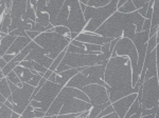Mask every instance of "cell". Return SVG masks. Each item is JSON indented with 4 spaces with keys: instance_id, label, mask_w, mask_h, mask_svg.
<instances>
[{
    "instance_id": "cell-29",
    "label": "cell",
    "mask_w": 159,
    "mask_h": 118,
    "mask_svg": "<svg viewBox=\"0 0 159 118\" xmlns=\"http://www.w3.org/2000/svg\"><path fill=\"white\" fill-rule=\"evenodd\" d=\"M66 53H67V51H64V52H61L60 55L57 56L55 59H54V61H53V63L51 65V66H50V69L49 70H51V71H53L54 72L56 69L58 68V65H61V62L63 61V59H64V57H65V55H66Z\"/></svg>"
},
{
    "instance_id": "cell-12",
    "label": "cell",
    "mask_w": 159,
    "mask_h": 118,
    "mask_svg": "<svg viewBox=\"0 0 159 118\" xmlns=\"http://www.w3.org/2000/svg\"><path fill=\"white\" fill-rule=\"evenodd\" d=\"M156 45H157V35L151 37L148 42L147 56H145L144 65H143L142 72H141V75L144 76L145 80L152 78V77L158 76Z\"/></svg>"
},
{
    "instance_id": "cell-13",
    "label": "cell",
    "mask_w": 159,
    "mask_h": 118,
    "mask_svg": "<svg viewBox=\"0 0 159 118\" xmlns=\"http://www.w3.org/2000/svg\"><path fill=\"white\" fill-rule=\"evenodd\" d=\"M84 93L87 94V96L90 99V103L92 107H102L106 109L107 107L112 104L110 101L109 94L107 92V89L100 84H89L82 89Z\"/></svg>"
},
{
    "instance_id": "cell-7",
    "label": "cell",
    "mask_w": 159,
    "mask_h": 118,
    "mask_svg": "<svg viewBox=\"0 0 159 118\" xmlns=\"http://www.w3.org/2000/svg\"><path fill=\"white\" fill-rule=\"evenodd\" d=\"M119 1L120 0H111L107 6L101 7L86 6L84 16H85L87 25L84 29V32L96 33V31L118 11Z\"/></svg>"
},
{
    "instance_id": "cell-44",
    "label": "cell",
    "mask_w": 159,
    "mask_h": 118,
    "mask_svg": "<svg viewBox=\"0 0 159 118\" xmlns=\"http://www.w3.org/2000/svg\"><path fill=\"white\" fill-rule=\"evenodd\" d=\"M7 100V97H4L2 94L0 95V104H3L4 102H6Z\"/></svg>"
},
{
    "instance_id": "cell-39",
    "label": "cell",
    "mask_w": 159,
    "mask_h": 118,
    "mask_svg": "<svg viewBox=\"0 0 159 118\" xmlns=\"http://www.w3.org/2000/svg\"><path fill=\"white\" fill-rule=\"evenodd\" d=\"M15 56H16V55H11V54H4V55L2 56V58H3L4 60H6L7 63H9L10 61H12L13 59H14Z\"/></svg>"
},
{
    "instance_id": "cell-31",
    "label": "cell",
    "mask_w": 159,
    "mask_h": 118,
    "mask_svg": "<svg viewBox=\"0 0 159 118\" xmlns=\"http://www.w3.org/2000/svg\"><path fill=\"white\" fill-rule=\"evenodd\" d=\"M34 107L32 106V104H29V106L27 107V109L25 110V112L21 114V116L20 118H36L35 117V112H34Z\"/></svg>"
},
{
    "instance_id": "cell-33",
    "label": "cell",
    "mask_w": 159,
    "mask_h": 118,
    "mask_svg": "<svg viewBox=\"0 0 159 118\" xmlns=\"http://www.w3.org/2000/svg\"><path fill=\"white\" fill-rule=\"evenodd\" d=\"M51 31H53V32L57 33V34L64 35V36L69 35V34L71 33V32H70V30H69L68 27H64V25H57V27H54Z\"/></svg>"
},
{
    "instance_id": "cell-46",
    "label": "cell",
    "mask_w": 159,
    "mask_h": 118,
    "mask_svg": "<svg viewBox=\"0 0 159 118\" xmlns=\"http://www.w3.org/2000/svg\"><path fill=\"white\" fill-rule=\"evenodd\" d=\"M129 118H141V112L137 113V114H134L132 117H129Z\"/></svg>"
},
{
    "instance_id": "cell-9",
    "label": "cell",
    "mask_w": 159,
    "mask_h": 118,
    "mask_svg": "<svg viewBox=\"0 0 159 118\" xmlns=\"http://www.w3.org/2000/svg\"><path fill=\"white\" fill-rule=\"evenodd\" d=\"M110 57L100 54V55H83V54H75L67 52L60 65H68L70 69L87 68V66L97 65H107Z\"/></svg>"
},
{
    "instance_id": "cell-11",
    "label": "cell",
    "mask_w": 159,
    "mask_h": 118,
    "mask_svg": "<svg viewBox=\"0 0 159 118\" xmlns=\"http://www.w3.org/2000/svg\"><path fill=\"white\" fill-rule=\"evenodd\" d=\"M141 96V111L147 109H152L154 107H158L159 104V81L158 76L152 77L144 80L142 86Z\"/></svg>"
},
{
    "instance_id": "cell-35",
    "label": "cell",
    "mask_w": 159,
    "mask_h": 118,
    "mask_svg": "<svg viewBox=\"0 0 159 118\" xmlns=\"http://www.w3.org/2000/svg\"><path fill=\"white\" fill-rule=\"evenodd\" d=\"M155 0H133V2H134V4L137 7V10L141 9L142 6H144L145 4H148L150 2H154Z\"/></svg>"
},
{
    "instance_id": "cell-50",
    "label": "cell",
    "mask_w": 159,
    "mask_h": 118,
    "mask_svg": "<svg viewBox=\"0 0 159 118\" xmlns=\"http://www.w3.org/2000/svg\"><path fill=\"white\" fill-rule=\"evenodd\" d=\"M56 117H57V115H56V116H52L51 118H56Z\"/></svg>"
},
{
    "instance_id": "cell-21",
    "label": "cell",
    "mask_w": 159,
    "mask_h": 118,
    "mask_svg": "<svg viewBox=\"0 0 159 118\" xmlns=\"http://www.w3.org/2000/svg\"><path fill=\"white\" fill-rule=\"evenodd\" d=\"M14 71L16 72V74L18 75L21 82L29 83V81L33 78V75H34L30 69L25 68V66H21V65H17L16 68L14 69Z\"/></svg>"
},
{
    "instance_id": "cell-38",
    "label": "cell",
    "mask_w": 159,
    "mask_h": 118,
    "mask_svg": "<svg viewBox=\"0 0 159 118\" xmlns=\"http://www.w3.org/2000/svg\"><path fill=\"white\" fill-rule=\"evenodd\" d=\"M148 6H150V3H148V4H145V6H142V7H141V9L137 10V11L139 12V14H140L142 17H144V18H145V16H147V13H148Z\"/></svg>"
},
{
    "instance_id": "cell-15",
    "label": "cell",
    "mask_w": 159,
    "mask_h": 118,
    "mask_svg": "<svg viewBox=\"0 0 159 118\" xmlns=\"http://www.w3.org/2000/svg\"><path fill=\"white\" fill-rule=\"evenodd\" d=\"M138 93L130 94L129 96H125L123 98L119 99V100L112 102V107L115 109V112L119 115L120 118H124L126 113L129 112V107H132V104L134 103V101L137 99Z\"/></svg>"
},
{
    "instance_id": "cell-10",
    "label": "cell",
    "mask_w": 159,
    "mask_h": 118,
    "mask_svg": "<svg viewBox=\"0 0 159 118\" xmlns=\"http://www.w3.org/2000/svg\"><path fill=\"white\" fill-rule=\"evenodd\" d=\"M10 88L12 90V103L13 111L21 115L27 109V107L31 103L32 96L34 93L35 88L31 84L24 82V86L19 88L18 86L9 81Z\"/></svg>"
},
{
    "instance_id": "cell-47",
    "label": "cell",
    "mask_w": 159,
    "mask_h": 118,
    "mask_svg": "<svg viewBox=\"0 0 159 118\" xmlns=\"http://www.w3.org/2000/svg\"><path fill=\"white\" fill-rule=\"evenodd\" d=\"M157 42H159V29H158V32H157Z\"/></svg>"
},
{
    "instance_id": "cell-43",
    "label": "cell",
    "mask_w": 159,
    "mask_h": 118,
    "mask_svg": "<svg viewBox=\"0 0 159 118\" xmlns=\"http://www.w3.org/2000/svg\"><path fill=\"white\" fill-rule=\"evenodd\" d=\"M7 65V61L4 60V59L2 58V57H0V68H1V69H3L4 66H6Z\"/></svg>"
},
{
    "instance_id": "cell-41",
    "label": "cell",
    "mask_w": 159,
    "mask_h": 118,
    "mask_svg": "<svg viewBox=\"0 0 159 118\" xmlns=\"http://www.w3.org/2000/svg\"><path fill=\"white\" fill-rule=\"evenodd\" d=\"M156 56H157V69L159 73V42H157V45H156Z\"/></svg>"
},
{
    "instance_id": "cell-27",
    "label": "cell",
    "mask_w": 159,
    "mask_h": 118,
    "mask_svg": "<svg viewBox=\"0 0 159 118\" xmlns=\"http://www.w3.org/2000/svg\"><path fill=\"white\" fill-rule=\"evenodd\" d=\"M139 112H142L141 111V102L137 97V99L134 101V103L132 104V107H129V112L126 113V115H125L124 118H129V117H132L134 114H137V113H139Z\"/></svg>"
},
{
    "instance_id": "cell-45",
    "label": "cell",
    "mask_w": 159,
    "mask_h": 118,
    "mask_svg": "<svg viewBox=\"0 0 159 118\" xmlns=\"http://www.w3.org/2000/svg\"><path fill=\"white\" fill-rule=\"evenodd\" d=\"M126 1H129V0H120V1H119V3H118V7H120L121 6H123V4H124Z\"/></svg>"
},
{
    "instance_id": "cell-17",
    "label": "cell",
    "mask_w": 159,
    "mask_h": 118,
    "mask_svg": "<svg viewBox=\"0 0 159 118\" xmlns=\"http://www.w3.org/2000/svg\"><path fill=\"white\" fill-rule=\"evenodd\" d=\"M33 40L31 39L29 36H18L16 38L13 44L11 45V48H9V51L7 52V54H11V55H17L18 53L21 52L27 45L30 44V42H32Z\"/></svg>"
},
{
    "instance_id": "cell-20",
    "label": "cell",
    "mask_w": 159,
    "mask_h": 118,
    "mask_svg": "<svg viewBox=\"0 0 159 118\" xmlns=\"http://www.w3.org/2000/svg\"><path fill=\"white\" fill-rule=\"evenodd\" d=\"M16 38H17V36L7 34L6 37L0 39V57H2L4 54H7L9 48H11V45L13 44V42L16 40Z\"/></svg>"
},
{
    "instance_id": "cell-48",
    "label": "cell",
    "mask_w": 159,
    "mask_h": 118,
    "mask_svg": "<svg viewBox=\"0 0 159 118\" xmlns=\"http://www.w3.org/2000/svg\"><path fill=\"white\" fill-rule=\"evenodd\" d=\"M156 114L159 115V104H158V109H157V113H156Z\"/></svg>"
},
{
    "instance_id": "cell-42",
    "label": "cell",
    "mask_w": 159,
    "mask_h": 118,
    "mask_svg": "<svg viewBox=\"0 0 159 118\" xmlns=\"http://www.w3.org/2000/svg\"><path fill=\"white\" fill-rule=\"evenodd\" d=\"M53 74V71H51V70H48L47 72L45 73V75H43V78H46V79H49L50 78V76Z\"/></svg>"
},
{
    "instance_id": "cell-24",
    "label": "cell",
    "mask_w": 159,
    "mask_h": 118,
    "mask_svg": "<svg viewBox=\"0 0 159 118\" xmlns=\"http://www.w3.org/2000/svg\"><path fill=\"white\" fill-rule=\"evenodd\" d=\"M81 3L86 4L87 6L91 7H101L105 6L109 3L111 0H79Z\"/></svg>"
},
{
    "instance_id": "cell-28",
    "label": "cell",
    "mask_w": 159,
    "mask_h": 118,
    "mask_svg": "<svg viewBox=\"0 0 159 118\" xmlns=\"http://www.w3.org/2000/svg\"><path fill=\"white\" fill-rule=\"evenodd\" d=\"M7 80L10 81V82L16 84V86H18L19 88H22L24 86V82H21V80H20V78L18 77V75L16 74V72H15L14 70H13L11 73L9 74V75L7 76Z\"/></svg>"
},
{
    "instance_id": "cell-34",
    "label": "cell",
    "mask_w": 159,
    "mask_h": 118,
    "mask_svg": "<svg viewBox=\"0 0 159 118\" xmlns=\"http://www.w3.org/2000/svg\"><path fill=\"white\" fill-rule=\"evenodd\" d=\"M42 78H43V76L40 75L39 73L34 74V75H33V78L29 81V84H31L32 86H34V88H36L38 84H39L40 80H42Z\"/></svg>"
},
{
    "instance_id": "cell-8",
    "label": "cell",
    "mask_w": 159,
    "mask_h": 118,
    "mask_svg": "<svg viewBox=\"0 0 159 118\" xmlns=\"http://www.w3.org/2000/svg\"><path fill=\"white\" fill-rule=\"evenodd\" d=\"M64 86H63V84L47 80L45 86L32 98L31 104L34 107V109H38L40 111L47 113Z\"/></svg>"
},
{
    "instance_id": "cell-49",
    "label": "cell",
    "mask_w": 159,
    "mask_h": 118,
    "mask_svg": "<svg viewBox=\"0 0 159 118\" xmlns=\"http://www.w3.org/2000/svg\"><path fill=\"white\" fill-rule=\"evenodd\" d=\"M51 117H52V116H45L43 118H51Z\"/></svg>"
},
{
    "instance_id": "cell-2",
    "label": "cell",
    "mask_w": 159,
    "mask_h": 118,
    "mask_svg": "<svg viewBox=\"0 0 159 118\" xmlns=\"http://www.w3.org/2000/svg\"><path fill=\"white\" fill-rule=\"evenodd\" d=\"M91 107L90 99L86 93L80 89L65 86L46 113V116L81 114L86 111H90Z\"/></svg>"
},
{
    "instance_id": "cell-30",
    "label": "cell",
    "mask_w": 159,
    "mask_h": 118,
    "mask_svg": "<svg viewBox=\"0 0 159 118\" xmlns=\"http://www.w3.org/2000/svg\"><path fill=\"white\" fill-rule=\"evenodd\" d=\"M0 113H1V118H12L13 110L3 103L0 104Z\"/></svg>"
},
{
    "instance_id": "cell-51",
    "label": "cell",
    "mask_w": 159,
    "mask_h": 118,
    "mask_svg": "<svg viewBox=\"0 0 159 118\" xmlns=\"http://www.w3.org/2000/svg\"><path fill=\"white\" fill-rule=\"evenodd\" d=\"M158 29H159V25H158Z\"/></svg>"
},
{
    "instance_id": "cell-1",
    "label": "cell",
    "mask_w": 159,
    "mask_h": 118,
    "mask_svg": "<svg viewBox=\"0 0 159 118\" xmlns=\"http://www.w3.org/2000/svg\"><path fill=\"white\" fill-rule=\"evenodd\" d=\"M129 58L127 56L111 57L106 65L104 81L109 86L107 92L111 102L139 92L133 86V68Z\"/></svg>"
},
{
    "instance_id": "cell-40",
    "label": "cell",
    "mask_w": 159,
    "mask_h": 118,
    "mask_svg": "<svg viewBox=\"0 0 159 118\" xmlns=\"http://www.w3.org/2000/svg\"><path fill=\"white\" fill-rule=\"evenodd\" d=\"M34 112H35V117H36V118H38V117H45L46 116V113L43 112V111H40V110H38V109H35Z\"/></svg>"
},
{
    "instance_id": "cell-25",
    "label": "cell",
    "mask_w": 159,
    "mask_h": 118,
    "mask_svg": "<svg viewBox=\"0 0 159 118\" xmlns=\"http://www.w3.org/2000/svg\"><path fill=\"white\" fill-rule=\"evenodd\" d=\"M0 91H1V94L3 95L4 97H7V98H9L10 96H12V90H11V88H10L9 80H7V77L1 78V82H0Z\"/></svg>"
},
{
    "instance_id": "cell-22",
    "label": "cell",
    "mask_w": 159,
    "mask_h": 118,
    "mask_svg": "<svg viewBox=\"0 0 159 118\" xmlns=\"http://www.w3.org/2000/svg\"><path fill=\"white\" fill-rule=\"evenodd\" d=\"M12 24V17H11V12L6 11L3 15H2V19H1V32L9 34L10 33V27Z\"/></svg>"
},
{
    "instance_id": "cell-4",
    "label": "cell",
    "mask_w": 159,
    "mask_h": 118,
    "mask_svg": "<svg viewBox=\"0 0 159 118\" xmlns=\"http://www.w3.org/2000/svg\"><path fill=\"white\" fill-rule=\"evenodd\" d=\"M52 24L54 27L64 25L68 27L71 33L81 34L87 25L81 2L79 0H66Z\"/></svg>"
},
{
    "instance_id": "cell-26",
    "label": "cell",
    "mask_w": 159,
    "mask_h": 118,
    "mask_svg": "<svg viewBox=\"0 0 159 118\" xmlns=\"http://www.w3.org/2000/svg\"><path fill=\"white\" fill-rule=\"evenodd\" d=\"M118 11L124 13V14H129V13H134L137 11V7H136V6L134 4L133 0H129V1L125 2L123 6L118 7Z\"/></svg>"
},
{
    "instance_id": "cell-3",
    "label": "cell",
    "mask_w": 159,
    "mask_h": 118,
    "mask_svg": "<svg viewBox=\"0 0 159 118\" xmlns=\"http://www.w3.org/2000/svg\"><path fill=\"white\" fill-rule=\"evenodd\" d=\"M144 20L145 18L141 16L138 11L129 13V14H124V13L117 11L96 31V34L103 36V37L112 38V39L122 38L125 27L130 23L137 25L136 31L138 33L142 32Z\"/></svg>"
},
{
    "instance_id": "cell-5",
    "label": "cell",
    "mask_w": 159,
    "mask_h": 118,
    "mask_svg": "<svg viewBox=\"0 0 159 118\" xmlns=\"http://www.w3.org/2000/svg\"><path fill=\"white\" fill-rule=\"evenodd\" d=\"M34 41L46 51V55L48 57L54 60L61 52H64L68 48L72 40L70 38V34L64 36L53 31H48L42 33L38 37L35 38Z\"/></svg>"
},
{
    "instance_id": "cell-16",
    "label": "cell",
    "mask_w": 159,
    "mask_h": 118,
    "mask_svg": "<svg viewBox=\"0 0 159 118\" xmlns=\"http://www.w3.org/2000/svg\"><path fill=\"white\" fill-rule=\"evenodd\" d=\"M78 41L85 42V43H91V44H98V45H104L108 42H111L112 38L108 37H103V36H100L96 33H88V32H82L76 39Z\"/></svg>"
},
{
    "instance_id": "cell-18",
    "label": "cell",
    "mask_w": 159,
    "mask_h": 118,
    "mask_svg": "<svg viewBox=\"0 0 159 118\" xmlns=\"http://www.w3.org/2000/svg\"><path fill=\"white\" fill-rule=\"evenodd\" d=\"M66 0H47V13L50 16V22L53 23Z\"/></svg>"
},
{
    "instance_id": "cell-14",
    "label": "cell",
    "mask_w": 159,
    "mask_h": 118,
    "mask_svg": "<svg viewBox=\"0 0 159 118\" xmlns=\"http://www.w3.org/2000/svg\"><path fill=\"white\" fill-rule=\"evenodd\" d=\"M32 44H33L32 51H31L29 55L27 56L25 60H34V61H36L37 63H39V65H43L45 68L50 69L51 65H52L54 60H53L52 58L48 57V56L46 55V51L43 50L40 45H38L34 40L32 41Z\"/></svg>"
},
{
    "instance_id": "cell-19",
    "label": "cell",
    "mask_w": 159,
    "mask_h": 118,
    "mask_svg": "<svg viewBox=\"0 0 159 118\" xmlns=\"http://www.w3.org/2000/svg\"><path fill=\"white\" fill-rule=\"evenodd\" d=\"M159 25V0H155L153 6V17H152V25L150 30V37L157 35Z\"/></svg>"
},
{
    "instance_id": "cell-37",
    "label": "cell",
    "mask_w": 159,
    "mask_h": 118,
    "mask_svg": "<svg viewBox=\"0 0 159 118\" xmlns=\"http://www.w3.org/2000/svg\"><path fill=\"white\" fill-rule=\"evenodd\" d=\"M27 34H28V36L31 38L32 40H34L35 38L36 37H38L42 33H39V32H36V31H27Z\"/></svg>"
},
{
    "instance_id": "cell-36",
    "label": "cell",
    "mask_w": 159,
    "mask_h": 118,
    "mask_svg": "<svg viewBox=\"0 0 159 118\" xmlns=\"http://www.w3.org/2000/svg\"><path fill=\"white\" fill-rule=\"evenodd\" d=\"M114 112H115L114 107H112V104H110V106H108V107H106V109H104L103 111L100 113L98 118H102V117H104V116H107V115L111 114V113H114Z\"/></svg>"
},
{
    "instance_id": "cell-23",
    "label": "cell",
    "mask_w": 159,
    "mask_h": 118,
    "mask_svg": "<svg viewBox=\"0 0 159 118\" xmlns=\"http://www.w3.org/2000/svg\"><path fill=\"white\" fill-rule=\"evenodd\" d=\"M36 23L43 25V27H50L53 25L50 22V16L46 12H36Z\"/></svg>"
},
{
    "instance_id": "cell-32",
    "label": "cell",
    "mask_w": 159,
    "mask_h": 118,
    "mask_svg": "<svg viewBox=\"0 0 159 118\" xmlns=\"http://www.w3.org/2000/svg\"><path fill=\"white\" fill-rule=\"evenodd\" d=\"M13 0H0V7H1V15H3L6 11L11 12V6H12Z\"/></svg>"
},
{
    "instance_id": "cell-6",
    "label": "cell",
    "mask_w": 159,
    "mask_h": 118,
    "mask_svg": "<svg viewBox=\"0 0 159 118\" xmlns=\"http://www.w3.org/2000/svg\"><path fill=\"white\" fill-rule=\"evenodd\" d=\"M106 65H97L87 66L82 72L73 76L66 86L82 90L84 86H89V84H100L108 89L109 86L104 81Z\"/></svg>"
}]
</instances>
